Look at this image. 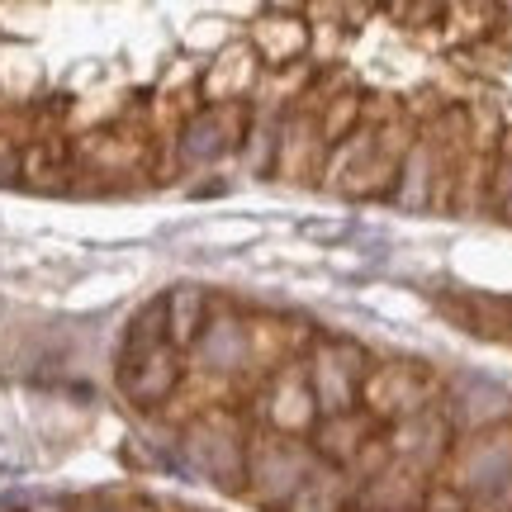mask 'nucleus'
<instances>
[{"label": "nucleus", "instance_id": "f03ea898", "mask_svg": "<svg viewBox=\"0 0 512 512\" xmlns=\"http://www.w3.org/2000/svg\"><path fill=\"white\" fill-rule=\"evenodd\" d=\"M166 313H171V337H176V342H190L195 328H200L204 304H200V294L195 290H176L171 299H166Z\"/></svg>", "mask_w": 512, "mask_h": 512}, {"label": "nucleus", "instance_id": "7ed1b4c3", "mask_svg": "<svg viewBox=\"0 0 512 512\" xmlns=\"http://www.w3.org/2000/svg\"><path fill=\"white\" fill-rule=\"evenodd\" d=\"M238 347H242V337L233 323H214L209 337H204V356H209V366H219V370H228L238 361Z\"/></svg>", "mask_w": 512, "mask_h": 512}, {"label": "nucleus", "instance_id": "f257e3e1", "mask_svg": "<svg viewBox=\"0 0 512 512\" xmlns=\"http://www.w3.org/2000/svg\"><path fill=\"white\" fill-rule=\"evenodd\" d=\"M128 361H138V375H124V389L133 399H162L166 389L176 384V366H171V351L157 347V351H143V356H128Z\"/></svg>", "mask_w": 512, "mask_h": 512}, {"label": "nucleus", "instance_id": "20e7f679", "mask_svg": "<svg viewBox=\"0 0 512 512\" xmlns=\"http://www.w3.org/2000/svg\"><path fill=\"white\" fill-rule=\"evenodd\" d=\"M81 512H110V508H81Z\"/></svg>", "mask_w": 512, "mask_h": 512}]
</instances>
